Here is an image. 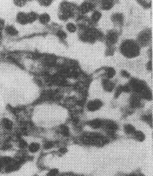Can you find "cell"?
I'll return each instance as SVG.
<instances>
[{"instance_id": "6da1fadb", "label": "cell", "mask_w": 153, "mask_h": 176, "mask_svg": "<svg viewBox=\"0 0 153 176\" xmlns=\"http://www.w3.org/2000/svg\"><path fill=\"white\" fill-rule=\"evenodd\" d=\"M122 51L125 55L128 57H134L138 54V47L134 42L127 41L122 45Z\"/></svg>"}, {"instance_id": "7a4b0ae2", "label": "cell", "mask_w": 153, "mask_h": 176, "mask_svg": "<svg viewBox=\"0 0 153 176\" xmlns=\"http://www.w3.org/2000/svg\"><path fill=\"white\" fill-rule=\"evenodd\" d=\"M102 105H103V103H102V101H100L99 99H95V100H92L91 102L88 103L87 105V107L90 111H96V110H98L101 107Z\"/></svg>"}, {"instance_id": "3957f363", "label": "cell", "mask_w": 153, "mask_h": 176, "mask_svg": "<svg viewBox=\"0 0 153 176\" xmlns=\"http://www.w3.org/2000/svg\"><path fill=\"white\" fill-rule=\"evenodd\" d=\"M1 127L6 131H11L13 128V122L8 118H3L1 119Z\"/></svg>"}, {"instance_id": "277c9868", "label": "cell", "mask_w": 153, "mask_h": 176, "mask_svg": "<svg viewBox=\"0 0 153 176\" xmlns=\"http://www.w3.org/2000/svg\"><path fill=\"white\" fill-rule=\"evenodd\" d=\"M17 21H18L19 24L25 25L26 23H28V16L27 14L24 13V12H19L18 15H17Z\"/></svg>"}, {"instance_id": "5b68a950", "label": "cell", "mask_w": 153, "mask_h": 176, "mask_svg": "<svg viewBox=\"0 0 153 176\" xmlns=\"http://www.w3.org/2000/svg\"><path fill=\"white\" fill-rule=\"evenodd\" d=\"M14 160L12 159L11 157H10V156H3V157L0 158V165H1L4 167L9 165L10 163H11Z\"/></svg>"}, {"instance_id": "8992f818", "label": "cell", "mask_w": 153, "mask_h": 176, "mask_svg": "<svg viewBox=\"0 0 153 176\" xmlns=\"http://www.w3.org/2000/svg\"><path fill=\"white\" fill-rule=\"evenodd\" d=\"M5 32L9 36H16L18 34V31L13 25H8L5 27Z\"/></svg>"}, {"instance_id": "52a82bcc", "label": "cell", "mask_w": 153, "mask_h": 176, "mask_svg": "<svg viewBox=\"0 0 153 176\" xmlns=\"http://www.w3.org/2000/svg\"><path fill=\"white\" fill-rule=\"evenodd\" d=\"M89 125L92 128L97 129V128H100L102 126H103V122H102L100 119H92L91 121L89 122Z\"/></svg>"}, {"instance_id": "ba28073f", "label": "cell", "mask_w": 153, "mask_h": 176, "mask_svg": "<svg viewBox=\"0 0 153 176\" xmlns=\"http://www.w3.org/2000/svg\"><path fill=\"white\" fill-rule=\"evenodd\" d=\"M105 125L106 128L109 130V132H114L117 129V125L113 121H107Z\"/></svg>"}, {"instance_id": "9c48e42d", "label": "cell", "mask_w": 153, "mask_h": 176, "mask_svg": "<svg viewBox=\"0 0 153 176\" xmlns=\"http://www.w3.org/2000/svg\"><path fill=\"white\" fill-rule=\"evenodd\" d=\"M130 105L132 107H138L140 105V99L137 96H133L131 97L130 99Z\"/></svg>"}, {"instance_id": "30bf717a", "label": "cell", "mask_w": 153, "mask_h": 176, "mask_svg": "<svg viewBox=\"0 0 153 176\" xmlns=\"http://www.w3.org/2000/svg\"><path fill=\"white\" fill-rule=\"evenodd\" d=\"M39 148H40V146L38 143H35V142H33V143H31L28 146V149L30 153H36L39 150Z\"/></svg>"}, {"instance_id": "8fae6325", "label": "cell", "mask_w": 153, "mask_h": 176, "mask_svg": "<svg viewBox=\"0 0 153 176\" xmlns=\"http://www.w3.org/2000/svg\"><path fill=\"white\" fill-rule=\"evenodd\" d=\"M104 87H105V89L108 92H111L113 90V88H114V85H113V83H111V81L109 80H105L104 82Z\"/></svg>"}, {"instance_id": "7c38bea8", "label": "cell", "mask_w": 153, "mask_h": 176, "mask_svg": "<svg viewBox=\"0 0 153 176\" xmlns=\"http://www.w3.org/2000/svg\"><path fill=\"white\" fill-rule=\"evenodd\" d=\"M107 39H108V40H109L111 43H115V42L117 41V34H116L115 32L111 31V32H110V33L108 34Z\"/></svg>"}, {"instance_id": "4fadbf2b", "label": "cell", "mask_w": 153, "mask_h": 176, "mask_svg": "<svg viewBox=\"0 0 153 176\" xmlns=\"http://www.w3.org/2000/svg\"><path fill=\"white\" fill-rule=\"evenodd\" d=\"M135 138L137 139L138 140H139V141H143V140L144 139L145 136L144 134L142 133V132H135Z\"/></svg>"}, {"instance_id": "5bb4252c", "label": "cell", "mask_w": 153, "mask_h": 176, "mask_svg": "<svg viewBox=\"0 0 153 176\" xmlns=\"http://www.w3.org/2000/svg\"><path fill=\"white\" fill-rule=\"evenodd\" d=\"M125 131L127 133H135V128L132 125H125Z\"/></svg>"}, {"instance_id": "9a60e30c", "label": "cell", "mask_w": 153, "mask_h": 176, "mask_svg": "<svg viewBox=\"0 0 153 176\" xmlns=\"http://www.w3.org/2000/svg\"><path fill=\"white\" fill-rule=\"evenodd\" d=\"M60 130H61V133H62L64 136H68V135H69V133H70L69 128H68L66 126H61Z\"/></svg>"}, {"instance_id": "2e32d148", "label": "cell", "mask_w": 153, "mask_h": 176, "mask_svg": "<svg viewBox=\"0 0 153 176\" xmlns=\"http://www.w3.org/2000/svg\"><path fill=\"white\" fill-rule=\"evenodd\" d=\"M40 20H41L42 23L46 24V23L50 20V17H49V15H47V14H44V15H42V16L40 17Z\"/></svg>"}, {"instance_id": "e0dca14e", "label": "cell", "mask_w": 153, "mask_h": 176, "mask_svg": "<svg viewBox=\"0 0 153 176\" xmlns=\"http://www.w3.org/2000/svg\"><path fill=\"white\" fill-rule=\"evenodd\" d=\"M58 169H52L47 174V176H58Z\"/></svg>"}, {"instance_id": "ac0fdd59", "label": "cell", "mask_w": 153, "mask_h": 176, "mask_svg": "<svg viewBox=\"0 0 153 176\" xmlns=\"http://www.w3.org/2000/svg\"><path fill=\"white\" fill-rule=\"evenodd\" d=\"M103 6H104V8H105V10H108V9H110V8L112 6V3H111V1H105V2L104 3Z\"/></svg>"}, {"instance_id": "d6986e66", "label": "cell", "mask_w": 153, "mask_h": 176, "mask_svg": "<svg viewBox=\"0 0 153 176\" xmlns=\"http://www.w3.org/2000/svg\"><path fill=\"white\" fill-rule=\"evenodd\" d=\"M91 5H90V4H84L83 5V11H89L90 10H91Z\"/></svg>"}, {"instance_id": "ffe728a7", "label": "cell", "mask_w": 153, "mask_h": 176, "mask_svg": "<svg viewBox=\"0 0 153 176\" xmlns=\"http://www.w3.org/2000/svg\"><path fill=\"white\" fill-rule=\"evenodd\" d=\"M114 74H115V71H114L113 69L110 68V69L108 70V73H107V77H108V78H112V77L114 76Z\"/></svg>"}, {"instance_id": "44dd1931", "label": "cell", "mask_w": 153, "mask_h": 176, "mask_svg": "<svg viewBox=\"0 0 153 176\" xmlns=\"http://www.w3.org/2000/svg\"><path fill=\"white\" fill-rule=\"evenodd\" d=\"M99 17H100V13L99 12H95L92 16V19L94 21H97V20L99 19Z\"/></svg>"}, {"instance_id": "7402d4cb", "label": "cell", "mask_w": 153, "mask_h": 176, "mask_svg": "<svg viewBox=\"0 0 153 176\" xmlns=\"http://www.w3.org/2000/svg\"><path fill=\"white\" fill-rule=\"evenodd\" d=\"M53 146V143L52 142V141H47L45 144H44V148L45 149H48V148H50V147H52Z\"/></svg>"}, {"instance_id": "603a6c76", "label": "cell", "mask_w": 153, "mask_h": 176, "mask_svg": "<svg viewBox=\"0 0 153 176\" xmlns=\"http://www.w3.org/2000/svg\"><path fill=\"white\" fill-rule=\"evenodd\" d=\"M67 28L69 29V31H75V30H76L75 25H72V24H69V25H67Z\"/></svg>"}, {"instance_id": "cb8c5ba5", "label": "cell", "mask_w": 153, "mask_h": 176, "mask_svg": "<svg viewBox=\"0 0 153 176\" xmlns=\"http://www.w3.org/2000/svg\"><path fill=\"white\" fill-rule=\"evenodd\" d=\"M58 36L59 37V38H61V39H64L65 38V33L63 31H59L58 32Z\"/></svg>"}, {"instance_id": "d4e9b609", "label": "cell", "mask_w": 153, "mask_h": 176, "mask_svg": "<svg viewBox=\"0 0 153 176\" xmlns=\"http://www.w3.org/2000/svg\"><path fill=\"white\" fill-rule=\"evenodd\" d=\"M19 146H20L21 147H27V143L25 142V140L20 139V141H19Z\"/></svg>"}, {"instance_id": "484cf974", "label": "cell", "mask_w": 153, "mask_h": 176, "mask_svg": "<svg viewBox=\"0 0 153 176\" xmlns=\"http://www.w3.org/2000/svg\"><path fill=\"white\" fill-rule=\"evenodd\" d=\"M2 168H3V167H2L1 165H0V172H1V171H2Z\"/></svg>"}, {"instance_id": "4316f807", "label": "cell", "mask_w": 153, "mask_h": 176, "mask_svg": "<svg viewBox=\"0 0 153 176\" xmlns=\"http://www.w3.org/2000/svg\"><path fill=\"white\" fill-rule=\"evenodd\" d=\"M129 176H138V175H136V174H130V175H129Z\"/></svg>"}, {"instance_id": "83f0119b", "label": "cell", "mask_w": 153, "mask_h": 176, "mask_svg": "<svg viewBox=\"0 0 153 176\" xmlns=\"http://www.w3.org/2000/svg\"><path fill=\"white\" fill-rule=\"evenodd\" d=\"M0 44H1V33H0Z\"/></svg>"}, {"instance_id": "f1b7e54d", "label": "cell", "mask_w": 153, "mask_h": 176, "mask_svg": "<svg viewBox=\"0 0 153 176\" xmlns=\"http://www.w3.org/2000/svg\"><path fill=\"white\" fill-rule=\"evenodd\" d=\"M34 176H38V175H34Z\"/></svg>"}]
</instances>
